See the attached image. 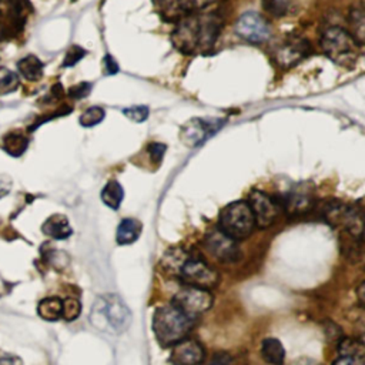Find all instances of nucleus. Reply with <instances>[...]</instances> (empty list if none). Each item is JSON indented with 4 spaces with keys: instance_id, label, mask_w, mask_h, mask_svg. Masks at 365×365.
Listing matches in <instances>:
<instances>
[{
    "instance_id": "f257e3e1",
    "label": "nucleus",
    "mask_w": 365,
    "mask_h": 365,
    "mask_svg": "<svg viewBox=\"0 0 365 365\" xmlns=\"http://www.w3.org/2000/svg\"><path fill=\"white\" fill-rule=\"evenodd\" d=\"M221 25L223 20L216 13L190 15L177 25L172 40L183 53H207L216 43Z\"/></svg>"
},
{
    "instance_id": "f03ea898",
    "label": "nucleus",
    "mask_w": 365,
    "mask_h": 365,
    "mask_svg": "<svg viewBox=\"0 0 365 365\" xmlns=\"http://www.w3.org/2000/svg\"><path fill=\"white\" fill-rule=\"evenodd\" d=\"M132 311L118 296L106 294L96 300L90 311V322L99 331L110 336H120L129 330Z\"/></svg>"
},
{
    "instance_id": "7ed1b4c3",
    "label": "nucleus",
    "mask_w": 365,
    "mask_h": 365,
    "mask_svg": "<svg viewBox=\"0 0 365 365\" xmlns=\"http://www.w3.org/2000/svg\"><path fill=\"white\" fill-rule=\"evenodd\" d=\"M194 319L173 304L158 307L153 315V331L158 344L172 347L184 340L194 326Z\"/></svg>"
},
{
    "instance_id": "20e7f679",
    "label": "nucleus",
    "mask_w": 365,
    "mask_h": 365,
    "mask_svg": "<svg viewBox=\"0 0 365 365\" xmlns=\"http://www.w3.org/2000/svg\"><path fill=\"white\" fill-rule=\"evenodd\" d=\"M359 45L343 27H330L321 36V49L334 63L350 67L358 57Z\"/></svg>"
},
{
    "instance_id": "39448f33",
    "label": "nucleus",
    "mask_w": 365,
    "mask_h": 365,
    "mask_svg": "<svg viewBox=\"0 0 365 365\" xmlns=\"http://www.w3.org/2000/svg\"><path fill=\"white\" fill-rule=\"evenodd\" d=\"M220 230L233 240L250 237L256 227L254 214L246 201H235L220 213Z\"/></svg>"
},
{
    "instance_id": "423d86ee",
    "label": "nucleus",
    "mask_w": 365,
    "mask_h": 365,
    "mask_svg": "<svg viewBox=\"0 0 365 365\" xmlns=\"http://www.w3.org/2000/svg\"><path fill=\"white\" fill-rule=\"evenodd\" d=\"M177 275L187 287L209 290L219 284V273L213 270L205 260L197 256L187 254Z\"/></svg>"
},
{
    "instance_id": "0eeeda50",
    "label": "nucleus",
    "mask_w": 365,
    "mask_h": 365,
    "mask_svg": "<svg viewBox=\"0 0 365 365\" xmlns=\"http://www.w3.org/2000/svg\"><path fill=\"white\" fill-rule=\"evenodd\" d=\"M324 219L333 227H343L357 240H362V210L357 206H345L338 201H330L324 206Z\"/></svg>"
},
{
    "instance_id": "6e6552de",
    "label": "nucleus",
    "mask_w": 365,
    "mask_h": 365,
    "mask_svg": "<svg viewBox=\"0 0 365 365\" xmlns=\"http://www.w3.org/2000/svg\"><path fill=\"white\" fill-rule=\"evenodd\" d=\"M172 304L177 307L180 311H183L184 314H187L188 317L195 318L197 315L206 312L212 308L213 294L209 290L186 287L173 297Z\"/></svg>"
},
{
    "instance_id": "1a4fd4ad",
    "label": "nucleus",
    "mask_w": 365,
    "mask_h": 365,
    "mask_svg": "<svg viewBox=\"0 0 365 365\" xmlns=\"http://www.w3.org/2000/svg\"><path fill=\"white\" fill-rule=\"evenodd\" d=\"M250 209L254 214L256 226L267 228L275 223L282 209L277 197H270L263 191H253L250 194Z\"/></svg>"
},
{
    "instance_id": "9d476101",
    "label": "nucleus",
    "mask_w": 365,
    "mask_h": 365,
    "mask_svg": "<svg viewBox=\"0 0 365 365\" xmlns=\"http://www.w3.org/2000/svg\"><path fill=\"white\" fill-rule=\"evenodd\" d=\"M235 33L250 43H264L271 36L267 20L257 12L241 15L235 23Z\"/></svg>"
},
{
    "instance_id": "9b49d317",
    "label": "nucleus",
    "mask_w": 365,
    "mask_h": 365,
    "mask_svg": "<svg viewBox=\"0 0 365 365\" xmlns=\"http://www.w3.org/2000/svg\"><path fill=\"white\" fill-rule=\"evenodd\" d=\"M223 121L212 118H191L183 126L181 142L190 147H195L210 139L217 130L221 129Z\"/></svg>"
},
{
    "instance_id": "f8f14e48",
    "label": "nucleus",
    "mask_w": 365,
    "mask_h": 365,
    "mask_svg": "<svg viewBox=\"0 0 365 365\" xmlns=\"http://www.w3.org/2000/svg\"><path fill=\"white\" fill-rule=\"evenodd\" d=\"M277 198L280 201L281 209L287 210L293 216L307 214L314 209V205H315L312 187L307 183H303V184L294 187L282 198H280V197H277Z\"/></svg>"
},
{
    "instance_id": "ddd939ff",
    "label": "nucleus",
    "mask_w": 365,
    "mask_h": 365,
    "mask_svg": "<svg viewBox=\"0 0 365 365\" xmlns=\"http://www.w3.org/2000/svg\"><path fill=\"white\" fill-rule=\"evenodd\" d=\"M205 245L207 250L223 263H235L241 257L237 241L224 234L221 230H214L207 234Z\"/></svg>"
},
{
    "instance_id": "4468645a",
    "label": "nucleus",
    "mask_w": 365,
    "mask_h": 365,
    "mask_svg": "<svg viewBox=\"0 0 365 365\" xmlns=\"http://www.w3.org/2000/svg\"><path fill=\"white\" fill-rule=\"evenodd\" d=\"M310 50V42L305 39L298 37H290L286 40L281 46L277 48L274 53V59L278 63V66L289 69L296 66L300 60H303Z\"/></svg>"
},
{
    "instance_id": "2eb2a0df",
    "label": "nucleus",
    "mask_w": 365,
    "mask_h": 365,
    "mask_svg": "<svg viewBox=\"0 0 365 365\" xmlns=\"http://www.w3.org/2000/svg\"><path fill=\"white\" fill-rule=\"evenodd\" d=\"M206 350L195 340H181L173 345L170 361L174 365H200L205 361Z\"/></svg>"
},
{
    "instance_id": "dca6fc26",
    "label": "nucleus",
    "mask_w": 365,
    "mask_h": 365,
    "mask_svg": "<svg viewBox=\"0 0 365 365\" xmlns=\"http://www.w3.org/2000/svg\"><path fill=\"white\" fill-rule=\"evenodd\" d=\"M42 231L55 238V240H66L71 235V227L66 216L63 214H55L50 216L42 226Z\"/></svg>"
},
{
    "instance_id": "f3484780",
    "label": "nucleus",
    "mask_w": 365,
    "mask_h": 365,
    "mask_svg": "<svg viewBox=\"0 0 365 365\" xmlns=\"http://www.w3.org/2000/svg\"><path fill=\"white\" fill-rule=\"evenodd\" d=\"M142 223L136 219H125L117 227L116 240L120 246H129L133 245L135 241L139 240L142 234Z\"/></svg>"
},
{
    "instance_id": "a211bd4d",
    "label": "nucleus",
    "mask_w": 365,
    "mask_h": 365,
    "mask_svg": "<svg viewBox=\"0 0 365 365\" xmlns=\"http://www.w3.org/2000/svg\"><path fill=\"white\" fill-rule=\"evenodd\" d=\"M18 71L19 74L26 78L27 82H37L43 76V62L34 55H27L18 62Z\"/></svg>"
},
{
    "instance_id": "6ab92c4d",
    "label": "nucleus",
    "mask_w": 365,
    "mask_h": 365,
    "mask_svg": "<svg viewBox=\"0 0 365 365\" xmlns=\"http://www.w3.org/2000/svg\"><path fill=\"white\" fill-rule=\"evenodd\" d=\"M261 357L270 365H282L286 359V350L277 338H266L261 343Z\"/></svg>"
},
{
    "instance_id": "aec40b11",
    "label": "nucleus",
    "mask_w": 365,
    "mask_h": 365,
    "mask_svg": "<svg viewBox=\"0 0 365 365\" xmlns=\"http://www.w3.org/2000/svg\"><path fill=\"white\" fill-rule=\"evenodd\" d=\"M63 300L59 297H48L39 303L37 312L46 321H57L62 318Z\"/></svg>"
},
{
    "instance_id": "412c9836",
    "label": "nucleus",
    "mask_w": 365,
    "mask_h": 365,
    "mask_svg": "<svg viewBox=\"0 0 365 365\" xmlns=\"http://www.w3.org/2000/svg\"><path fill=\"white\" fill-rule=\"evenodd\" d=\"M125 191L118 181L111 180L109 181L104 188L102 190V201L111 210H118L121 201H123Z\"/></svg>"
},
{
    "instance_id": "4be33fe9",
    "label": "nucleus",
    "mask_w": 365,
    "mask_h": 365,
    "mask_svg": "<svg viewBox=\"0 0 365 365\" xmlns=\"http://www.w3.org/2000/svg\"><path fill=\"white\" fill-rule=\"evenodd\" d=\"M29 147V139L20 133H9L4 137V150L12 157H20Z\"/></svg>"
},
{
    "instance_id": "5701e85b",
    "label": "nucleus",
    "mask_w": 365,
    "mask_h": 365,
    "mask_svg": "<svg viewBox=\"0 0 365 365\" xmlns=\"http://www.w3.org/2000/svg\"><path fill=\"white\" fill-rule=\"evenodd\" d=\"M350 26H351V36L354 37L355 42L362 48L364 42H365V16L362 9H357L354 8L350 12V18H348Z\"/></svg>"
},
{
    "instance_id": "b1692460",
    "label": "nucleus",
    "mask_w": 365,
    "mask_h": 365,
    "mask_svg": "<svg viewBox=\"0 0 365 365\" xmlns=\"http://www.w3.org/2000/svg\"><path fill=\"white\" fill-rule=\"evenodd\" d=\"M19 86H20L19 74L8 67H0V96L16 92Z\"/></svg>"
},
{
    "instance_id": "393cba45",
    "label": "nucleus",
    "mask_w": 365,
    "mask_h": 365,
    "mask_svg": "<svg viewBox=\"0 0 365 365\" xmlns=\"http://www.w3.org/2000/svg\"><path fill=\"white\" fill-rule=\"evenodd\" d=\"M261 6L273 18H282L289 13L291 0H261Z\"/></svg>"
},
{
    "instance_id": "a878e982",
    "label": "nucleus",
    "mask_w": 365,
    "mask_h": 365,
    "mask_svg": "<svg viewBox=\"0 0 365 365\" xmlns=\"http://www.w3.org/2000/svg\"><path fill=\"white\" fill-rule=\"evenodd\" d=\"M104 117H106L104 109H102L99 106H93V107L88 109L82 116H80L78 123H80V126L89 129V128H95L99 123H102Z\"/></svg>"
},
{
    "instance_id": "bb28decb",
    "label": "nucleus",
    "mask_w": 365,
    "mask_h": 365,
    "mask_svg": "<svg viewBox=\"0 0 365 365\" xmlns=\"http://www.w3.org/2000/svg\"><path fill=\"white\" fill-rule=\"evenodd\" d=\"M340 355H348V357H358L365 358V347L362 341L354 340V338H345L340 343Z\"/></svg>"
},
{
    "instance_id": "cd10ccee",
    "label": "nucleus",
    "mask_w": 365,
    "mask_h": 365,
    "mask_svg": "<svg viewBox=\"0 0 365 365\" xmlns=\"http://www.w3.org/2000/svg\"><path fill=\"white\" fill-rule=\"evenodd\" d=\"M80 312H82V304L76 298H66L63 300V310H62V318L66 321H74Z\"/></svg>"
},
{
    "instance_id": "c85d7f7f",
    "label": "nucleus",
    "mask_w": 365,
    "mask_h": 365,
    "mask_svg": "<svg viewBox=\"0 0 365 365\" xmlns=\"http://www.w3.org/2000/svg\"><path fill=\"white\" fill-rule=\"evenodd\" d=\"M216 2L217 0H179V8L187 13H194L205 8H209Z\"/></svg>"
},
{
    "instance_id": "c756f323",
    "label": "nucleus",
    "mask_w": 365,
    "mask_h": 365,
    "mask_svg": "<svg viewBox=\"0 0 365 365\" xmlns=\"http://www.w3.org/2000/svg\"><path fill=\"white\" fill-rule=\"evenodd\" d=\"M86 50L83 49V48H80V46H77V45H73L69 50H67V53H66V56H64V60H63V67H73V66H76L80 60H82L85 56H86Z\"/></svg>"
},
{
    "instance_id": "7c9ffc66",
    "label": "nucleus",
    "mask_w": 365,
    "mask_h": 365,
    "mask_svg": "<svg viewBox=\"0 0 365 365\" xmlns=\"http://www.w3.org/2000/svg\"><path fill=\"white\" fill-rule=\"evenodd\" d=\"M123 113L126 117H129L133 121H137V123H142V121L147 120L150 116V110L146 106H133L126 109Z\"/></svg>"
},
{
    "instance_id": "2f4dec72",
    "label": "nucleus",
    "mask_w": 365,
    "mask_h": 365,
    "mask_svg": "<svg viewBox=\"0 0 365 365\" xmlns=\"http://www.w3.org/2000/svg\"><path fill=\"white\" fill-rule=\"evenodd\" d=\"M93 89V85L92 83H88V82H83V83H78L76 86H73L70 90H69V96L71 99H76V100H80V99H85L90 95Z\"/></svg>"
},
{
    "instance_id": "473e14b6",
    "label": "nucleus",
    "mask_w": 365,
    "mask_h": 365,
    "mask_svg": "<svg viewBox=\"0 0 365 365\" xmlns=\"http://www.w3.org/2000/svg\"><path fill=\"white\" fill-rule=\"evenodd\" d=\"M166 149L167 147L163 143H150L147 147V151L153 161H156V163H161V160H163V157H165Z\"/></svg>"
},
{
    "instance_id": "72a5a7b5",
    "label": "nucleus",
    "mask_w": 365,
    "mask_h": 365,
    "mask_svg": "<svg viewBox=\"0 0 365 365\" xmlns=\"http://www.w3.org/2000/svg\"><path fill=\"white\" fill-rule=\"evenodd\" d=\"M209 365H235L234 358L227 352H217Z\"/></svg>"
},
{
    "instance_id": "f704fd0d",
    "label": "nucleus",
    "mask_w": 365,
    "mask_h": 365,
    "mask_svg": "<svg viewBox=\"0 0 365 365\" xmlns=\"http://www.w3.org/2000/svg\"><path fill=\"white\" fill-rule=\"evenodd\" d=\"M364 359H365V358L340 355V358H338L333 365H364Z\"/></svg>"
},
{
    "instance_id": "c9c22d12",
    "label": "nucleus",
    "mask_w": 365,
    "mask_h": 365,
    "mask_svg": "<svg viewBox=\"0 0 365 365\" xmlns=\"http://www.w3.org/2000/svg\"><path fill=\"white\" fill-rule=\"evenodd\" d=\"M103 67H104L106 74H116L118 71V64L116 63V60L110 55H107L103 59Z\"/></svg>"
},
{
    "instance_id": "e433bc0d",
    "label": "nucleus",
    "mask_w": 365,
    "mask_h": 365,
    "mask_svg": "<svg viewBox=\"0 0 365 365\" xmlns=\"http://www.w3.org/2000/svg\"><path fill=\"white\" fill-rule=\"evenodd\" d=\"M0 365H22V361L8 352H0Z\"/></svg>"
},
{
    "instance_id": "4c0bfd02",
    "label": "nucleus",
    "mask_w": 365,
    "mask_h": 365,
    "mask_svg": "<svg viewBox=\"0 0 365 365\" xmlns=\"http://www.w3.org/2000/svg\"><path fill=\"white\" fill-rule=\"evenodd\" d=\"M11 187H12L11 180L4 179L2 181H0V198L5 197V195H8V193L11 191Z\"/></svg>"
},
{
    "instance_id": "58836bf2",
    "label": "nucleus",
    "mask_w": 365,
    "mask_h": 365,
    "mask_svg": "<svg viewBox=\"0 0 365 365\" xmlns=\"http://www.w3.org/2000/svg\"><path fill=\"white\" fill-rule=\"evenodd\" d=\"M71 2H77V0H71Z\"/></svg>"
}]
</instances>
